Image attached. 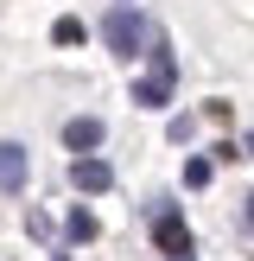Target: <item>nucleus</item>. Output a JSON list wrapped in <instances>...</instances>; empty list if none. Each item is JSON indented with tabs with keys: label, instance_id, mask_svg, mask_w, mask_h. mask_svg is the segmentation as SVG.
<instances>
[{
	"label": "nucleus",
	"instance_id": "nucleus-1",
	"mask_svg": "<svg viewBox=\"0 0 254 261\" xmlns=\"http://www.w3.org/2000/svg\"><path fill=\"white\" fill-rule=\"evenodd\" d=\"M172 83H178V58L159 32L146 45V76H134V109H165L172 102Z\"/></svg>",
	"mask_w": 254,
	"mask_h": 261
},
{
	"label": "nucleus",
	"instance_id": "nucleus-2",
	"mask_svg": "<svg viewBox=\"0 0 254 261\" xmlns=\"http://www.w3.org/2000/svg\"><path fill=\"white\" fill-rule=\"evenodd\" d=\"M102 38H108L114 58L134 64L140 51L152 45V25H146V13H140V7H127V0H121V7H108V19H102Z\"/></svg>",
	"mask_w": 254,
	"mask_h": 261
},
{
	"label": "nucleus",
	"instance_id": "nucleus-3",
	"mask_svg": "<svg viewBox=\"0 0 254 261\" xmlns=\"http://www.w3.org/2000/svg\"><path fill=\"white\" fill-rule=\"evenodd\" d=\"M152 242H159L165 261H197V242H190V229H184L172 198H152Z\"/></svg>",
	"mask_w": 254,
	"mask_h": 261
},
{
	"label": "nucleus",
	"instance_id": "nucleus-4",
	"mask_svg": "<svg viewBox=\"0 0 254 261\" xmlns=\"http://www.w3.org/2000/svg\"><path fill=\"white\" fill-rule=\"evenodd\" d=\"M70 185L83 191V198H96V191L114 185V166L102 160V153H76V160H70Z\"/></svg>",
	"mask_w": 254,
	"mask_h": 261
},
{
	"label": "nucleus",
	"instance_id": "nucleus-5",
	"mask_svg": "<svg viewBox=\"0 0 254 261\" xmlns=\"http://www.w3.org/2000/svg\"><path fill=\"white\" fill-rule=\"evenodd\" d=\"M102 140H108L102 115H70V121H64V147H70V153H96Z\"/></svg>",
	"mask_w": 254,
	"mask_h": 261
},
{
	"label": "nucleus",
	"instance_id": "nucleus-6",
	"mask_svg": "<svg viewBox=\"0 0 254 261\" xmlns=\"http://www.w3.org/2000/svg\"><path fill=\"white\" fill-rule=\"evenodd\" d=\"M0 191H7V198L25 191V147L19 140H0Z\"/></svg>",
	"mask_w": 254,
	"mask_h": 261
},
{
	"label": "nucleus",
	"instance_id": "nucleus-7",
	"mask_svg": "<svg viewBox=\"0 0 254 261\" xmlns=\"http://www.w3.org/2000/svg\"><path fill=\"white\" fill-rule=\"evenodd\" d=\"M64 229H70V242H96V229H102V223H96V217L83 211V204H76V211H70V223H64Z\"/></svg>",
	"mask_w": 254,
	"mask_h": 261
},
{
	"label": "nucleus",
	"instance_id": "nucleus-8",
	"mask_svg": "<svg viewBox=\"0 0 254 261\" xmlns=\"http://www.w3.org/2000/svg\"><path fill=\"white\" fill-rule=\"evenodd\" d=\"M51 45H83V19H70V13H64V19L51 25Z\"/></svg>",
	"mask_w": 254,
	"mask_h": 261
},
{
	"label": "nucleus",
	"instance_id": "nucleus-9",
	"mask_svg": "<svg viewBox=\"0 0 254 261\" xmlns=\"http://www.w3.org/2000/svg\"><path fill=\"white\" fill-rule=\"evenodd\" d=\"M184 185H190V191L210 185V160H184Z\"/></svg>",
	"mask_w": 254,
	"mask_h": 261
},
{
	"label": "nucleus",
	"instance_id": "nucleus-10",
	"mask_svg": "<svg viewBox=\"0 0 254 261\" xmlns=\"http://www.w3.org/2000/svg\"><path fill=\"white\" fill-rule=\"evenodd\" d=\"M165 134H172V140H178V147H184V140H190V134H197V121H190V115H172V127H165Z\"/></svg>",
	"mask_w": 254,
	"mask_h": 261
},
{
	"label": "nucleus",
	"instance_id": "nucleus-11",
	"mask_svg": "<svg viewBox=\"0 0 254 261\" xmlns=\"http://www.w3.org/2000/svg\"><path fill=\"white\" fill-rule=\"evenodd\" d=\"M25 229H32L38 242H51V217H45V211H25Z\"/></svg>",
	"mask_w": 254,
	"mask_h": 261
},
{
	"label": "nucleus",
	"instance_id": "nucleus-12",
	"mask_svg": "<svg viewBox=\"0 0 254 261\" xmlns=\"http://www.w3.org/2000/svg\"><path fill=\"white\" fill-rule=\"evenodd\" d=\"M241 160H254V134H248V140H241Z\"/></svg>",
	"mask_w": 254,
	"mask_h": 261
},
{
	"label": "nucleus",
	"instance_id": "nucleus-13",
	"mask_svg": "<svg viewBox=\"0 0 254 261\" xmlns=\"http://www.w3.org/2000/svg\"><path fill=\"white\" fill-rule=\"evenodd\" d=\"M241 223H248V229H254V198H248V211H241Z\"/></svg>",
	"mask_w": 254,
	"mask_h": 261
},
{
	"label": "nucleus",
	"instance_id": "nucleus-14",
	"mask_svg": "<svg viewBox=\"0 0 254 261\" xmlns=\"http://www.w3.org/2000/svg\"><path fill=\"white\" fill-rule=\"evenodd\" d=\"M51 261H70V255H51Z\"/></svg>",
	"mask_w": 254,
	"mask_h": 261
}]
</instances>
